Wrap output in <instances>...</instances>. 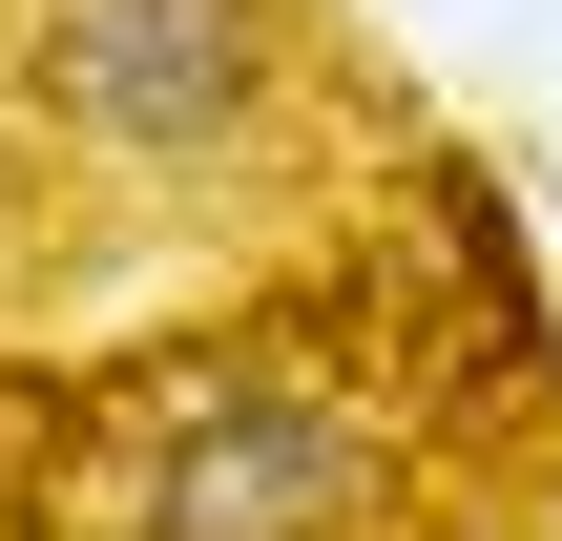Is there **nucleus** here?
Here are the masks:
<instances>
[{
	"label": "nucleus",
	"mask_w": 562,
	"mask_h": 541,
	"mask_svg": "<svg viewBox=\"0 0 562 541\" xmlns=\"http://www.w3.org/2000/svg\"><path fill=\"white\" fill-rule=\"evenodd\" d=\"M355 500H375V417H334L292 375H229L125 459V541H334Z\"/></svg>",
	"instance_id": "nucleus-2"
},
{
	"label": "nucleus",
	"mask_w": 562,
	"mask_h": 541,
	"mask_svg": "<svg viewBox=\"0 0 562 541\" xmlns=\"http://www.w3.org/2000/svg\"><path fill=\"white\" fill-rule=\"evenodd\" d=\"M21 83L63 146L188 188V167H250L271 83H292V21L271 0H21Z\"/></svg>",
	"instance_id": "nucleus-1"
}]
</instances>
